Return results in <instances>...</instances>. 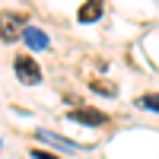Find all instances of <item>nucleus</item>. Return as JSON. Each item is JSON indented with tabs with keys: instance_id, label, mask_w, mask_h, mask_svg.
<instances>
[{
	"instance_id": "obj_1",
	"label": "nucleus",
	"mask_w": 159,
	"mask_h": 159,
	"mask_svg": "<svg viewBox=\"0 0 159 159\" xmlns=\"http://www.w3.org/2000/svg\"><path fill=\"white\" fill-rule=\"evenodd\" d=\"M25 35V16L22 13H10L3 10L0 13V38L3 42H16V38Z\"/></svg>"
},
{
	"instance_id": "obj_2",
	"label": "nucleus",
	"mask_w": 159,
	"mask_h": 159,
	"mask_svg": "<svg viewBox=\"0 0 159 159\" xmlns=\"http://www.w3.org/2000/svg\"><path fill=\"white\" fill-rule=\"evenodd\" d=\"M16 76L22 80V83H29V86H35V83H42V70H38V64L29 57V54H19L16 57Z\"/></svg>"
},
{
	"instance_id": "obj_3",
	"label": "nucleus",
	"mask_w": 159,
	"mask_h": 159,
	"mask_svg": "<svg viewBox=\"0 0 159 159\" xmlns=\"http://www.w3.org/2000/svg\"><path fill=\"white\" fill-rule=\"evenodd\" d=\"M67 118H70V121H83V124H92V127H96V124H105V115H102V111H96V108H73Z\"/></svg>"
},
{
	"instance_id": "obj_4",
	"label": "nucleus",
	"mask_w": 159,
	"mask_h": 159,
	"mask_svg": "<svg viewBox=\"0 0 159 159\" xmlns=\"http://www.w3.org/2000/svg\"><path fill=\"white\" fill-rule=\"evenodd\" d=\"M25 45H29L32 51H42V48H48V35L42 32V29H29V25H25Z\"/></svg>"
},
{
	"instance_id": "obj_5",
	"label": "nucleus",
	"mask_w": 159,
	"mask_h": 159,
	"mask_svg": "<svg viewBox=\"0 0 159 159\" xmlns=\"http://www.w3.org/2000/svg\"><path fill=\"white\" fill-rule=\"evenodd\" d=\"M38 140H48V143H54V147H64V150H76V143H73V140L54 137V134H48V130H38Z\"/></svg>"
},
{
	"instance_id": "obj_6",
	"label": "nucleus",
	"mask_w": 159,
	"mask_h": 159,
	"mask_svg": "<svg viewBox=\"0 0 159 159\" xmlns=\"http://www.w3.org/2000/svg\"><path fill=\"white\" fill-rule=\"evenodd\" d=\"M102 16V3H86L83 10H80V22H92Z\"/></svg>"
},
{
	"instance_id": "obj_7",
	"label": "nucleus",
	"mask_w": 159,
	"mask_h": 159,
	"mask_svg": "<svg viewBox=\"0 0 159 159\" xmlns=\"http://www.w3.org/2000/svg\"><path fill=\"white\" fill-rule=\"evenodd\" d=\"M140 108H147V111H159V96H140Z\"/></svg>"
},
{
	"instance_id": "obj_8",
	"label": "nucleus",
	"mask_w": 159,
	"mask_h": 159,
	"mask_svg": "<svg viewBox=\"0 0 159 159\" xmlns=\"http://www.w3.org/2000/svg\"><path fill=\"white\" fill-rule=\"evenodd\" d=\"M89 89H92V92H105V96H115V86H111V83H99V80H92Z\"/></svg>"
},
{
	"instance_id": "obj_9",
	"label": "nucleus",
	"mask_w": 159,
	"mask_h": 159,
	"mask_svg": "<svg viewBox=\"0 0 159 159\" xmlns=\"http://www.w3.org/2000/svg\"><path fill=\"white\" fill-rule=\"evenodd\" d=\"M32 156H35V159H57L54 153H45V150H32Z\"/></svg>"
}]
</instances>
